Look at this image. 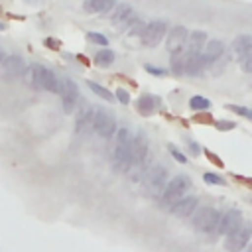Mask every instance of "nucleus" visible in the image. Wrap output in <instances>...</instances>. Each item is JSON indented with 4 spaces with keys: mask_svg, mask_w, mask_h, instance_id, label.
<instances>
[{
    "mask_svg": "<svg viewBox=\"0 0 252 252\" xmlns=\"http://www.w3.org/2000/svg\"><path fill=\"white\" fill-rule=\"evenodd\" d=\"M112 167L120 173L132 169V132L128 128L116 130V146L112 152Z\"/></svg>",
    "mask_w": 252,
    "mask_h": 252,
    "instance_id": "obj_1",
    "label": "nucleus"
},
{
    "mask_svg": "<svg viewBox=\"0 0 252 252\" xmlns=\"http://www.w3.org/2000/svg\"><path fill=\"white\" fill-rule=\"evenodd\" d=\"M191 189V179H189V175H175L171 181H167L165 183V187H163V191H161V205L163 207H169L171 209V205L173 203H177L181 197H185V193Z\"/></svg>",
    "mask_w": 252,
    "mask_h": 252,
    "instance_id": "obj_2",
    "label": "nucleus"
},
{
    "mask_svg": "<svg viewBox=\"0 0 252 252\" xmlns=\"http://www.w3.org/2000/svg\"><path fill=\"white\" fill-rule=\"evenodd\" d=\"M93 130L100 136V138H112L116 134V118L104 110V108H94V116H93Z\"/></svg>",
    "mask_w": 252,
    "mask_h": 252,
    "instance_id": "obj_3",
    "label": "nucleus"
},
{
    "mask_svg": "<svg viewBox=\"0 0 252 252\" xmlns=\"http://www.w3.org/2000/svg\"><path fill=\"white\" fill-rule=\"evenodd\" d=\"M219 219H220V215H219L217 209H213V207H201V209H195L193 226L199 232H213V230H217Z\"/></svg>",
    "mask_w": 252,
    "mask_h": 252,
    "instance_id": "obj_4",
    "label": "nucleus"
},
{
    "mask_svg": "<svg viewBox=\"0 0 252 252\" xmlns=\"http://www.w3.org/2000/svg\"><path fill=\"white\" fill-rule=\"evenodd\" d=\"M167 183V169L163 165H152L144 171V185L152 195H159Z\"/></svg>",
    "mask_w": 252,
    "mask_h": 252,
    "instance_id": "obj_5",
    "label": "nucleus"
},
{
    "mask_svg": "<svg viewBox=\"0 0 252 252\" xmlns=\"http://www.w3.org/2000/svg\"><path fill=\"white\" fill-rule=\"evenodd\" d=\"M57 93L61 94L63 112H65V114H71V112L75 110L77 102H79V89H77L75 81H71V79H67V77L59 79V91H57Z\"/></svg>",
    "mask_w": 252,
    "mask_h": 252,
    "instance_id": "obj_6",
    "label": "nucleus"
},
{
    "mask_svg": "<svg viewBox=\"0 0 252 252\" xmlns=\"http://www.w3.org/2000/svg\"><path fill=\"white\" fill-rule=\"evenodd\" d=\"M250 236H252V222H242L232 234L226 236L224 240V248L228 252H240L246 248V244L250 242Z\"/></svg>",
    "mask_w": 252,
    "mask_h": 252,
    "instance_id": "obj_7",
    "label": "nucleus"
},
{
    "mask_svg": "<svg viewBox=\"0 0 252 252\" xmlns=\"http://www.w3.org/2000/svg\"><path fill=\"white\" fill-rule=\"evenodd\" d=\"M148 163V138L144 132H136L132 136V167L146 171Z\"/></svg>",
    "mask_w": 252,
    "mask_h": 252,
    "instance_id": "obj_8",
    "label": "nucleus"
},
{
    "mask_svg": "<svg viewBox=\"0 0 252 252\" xmlns=\"http://www.w3.org/2000/svg\"><path fill=\"white\" fill-rule=\"evenodd\" d=\"M167 33V24L163 20H152L146 24V30L142 33V45L146 47H156Z\"/></svg>",
    "mask_w": 252,
    "mask_h": 252,
    "instance_id": "obj_9",
    "label": "nucleus"
},
{
    "mask_svg": "<svg viewBox=\"0 0 252 252\" xmlns=\"http://www.w3.org/2000/svg\"><path fill=\"white\" fill-rule=\"evenodd\" d=\"M187 30L183 26H173L167 33H165V47L171 55H179L185 47V41H187Z\"/></svg>",
    "mask_w": 252,
    "mask_h": 252,
    "instance_id": "obj_10",
    "label": "nucleus"
},
{
    "mask_svg": "<svg viewBox=\"0 0 252 252\" xmlns=\"http://www.w3.org/2000/svg\"><path fill=\"white\" fill-rule=\"evenodd\" d=\"M242 222H244V220H242V213H240L238 209H230V211H226V213L219 219L217 232H219V234L228 236V234H232V232H234Z\"/></svg>",
    "mask_w": 252,
    "mask_h": 252,
    "instance_id": "obj_11",
    "label": "nucleus"
},
{
    "mask_svg": "<svg viewBox=\"0 0 252 252\" xmlns=\"http://www.w3.org/2000/svg\"><path fill=\"white\" fill-rule=\"evenodd\" d=\"M222 53H224V43L219 41V39H209V41L205 43L203 51L199 53L203 67H209V65H213L215 61H219V59L222 57Z\"/></svg>",
    "mask_w": 252,
    "mask_h": 252,
    "instance_id": "obj_12",
    "label": "nucleus"
},
{
    "mask_svg": "<svg viewBox=\"0 0 252 252\" xmlns=\"http://www.w3.org/2000/svg\"><path fill=\"white\" fill-rule=\"evenodd\" d=\"M134 20H138V18H136V14H134V10H132L130 4H116L114 6V12L110 16V22L114 26H120V28L128 30Z\"/></svg>",
    "mask_w": 252,
    "mask_h": 252,
    "instance_id": "obj_13",
    "label": "nucleus"
},
{
    "mask_svg": "<svg viewBox=\"0 0 252 252\" xmlns=\"http://www.w3.org/2000/svg\"><path fill=\"white\" fill-rule=\"evenodd\" d=\"M93 116H94V108L87 102L81 104L79 112H77V118H75V126H77V132H85V130H93Z\"/></svg>",
    "mask_w": 252,
    "mask_h": 252,
    "instance_id": "obj_14",
    "label": "nucleus"
},
{
    "mask_svg": "<svg viewBox=\"0 0 252 252\" xmlns=\"http://www.w3.org/2000/svg\"><path fill=\"white\" fill-rule=\"evenodd\" d=\"M195 209H197V197L195 195H185L177 203H173L169 211L177 217H189V215L195 213Z\"/></svg>",
    "mask_w": 252,
    "mask_h": 252,
    "instance_id": "obj_15",
    "label": "nucleus"
},
{
    "mask_svg": "<svg viewBox=\"0 0 252 252\" xmlns=\"http://www.w3.org/2000/svg\"><path fill=\"white\" fill-rule=\"evenodd\" d=\"M43 65H39V63H30V65H26V69H24V81L32 87V89H41V77H43Z\"/></svg>",
    "mask_w": 252,
    "mask_h": 252,
    "instance_id": "obj_16",
    "label": "nucleus"
},
{
    "mask_svg": "<svg viewBox=\"0 0 252 252\" xmlns=\"http://www.w3.org/2000/svg\"><path fill=\"white\" fill-rule=\"evenodd\" d=\"M205 43H207V33H205V32L195 30V32L187 33V41H185V45H187V53H191V55H199V53L203 51Z\"/></svg>",
    "mask_w": 252,
    "mask_h": 252,
    "instance_id": "obj_17",
    "label": "nucleus"
},
{
    "mask_svg": "<svg viewBox=\"0 0 252 252\" xmlns=\"http://www.w3.org/2000/svg\"><path fill=\"white\" fill-rule=\"evenodd\" d=\"M2 69H4V75L8 77H18L24 73L26 69V63L20 55H6V59L2 61Z\"/></svg>",
    "mask_w": 252,
    "mask_h": 252,
    "instance_id": "obj_18",
    "label": "nucleus"
},
{
    "mask_svg": "<svg viewBox=\"0 0 252 252\" xmlns=\"http://www.w3.org/2000/svg\"><path fill=\"white\" fill-rule=\"evenodd\" d=\"M116 4L118 0H85L83 8L89 14H102V12H110Z\"/></svg>",
    "mask_w": 252,
    "mask_h": 252,
    "instance_id": "obj_19",
    "label": "nucleus"
},
{
    "mask_svg": "<svg viewBox=\"0 0 252 252\" xmlns=\"http://www.w3.org/2000/svg\"><path fill=\"white\" fill-rule=\"evenodd\" d=\"M201 71H203L201 57H199V55L185 53V55H183V73H187V75H199Z\"/></svg>",
    "mask_w": 252,
    "mask_h": 252,
    "instance_id": "obj_20",
    "label": "nucleus"
},
{
    "mask_svg": "<svg viewBox=\"0 0 252 252\" xmlns=\"http://www.w3.org/2000/svg\"><path fill=\"white\" fill-rule=\"evenodd\" d=\"M250 49H252V35H248V33H240V35L234 37V41H232V51H234L238 57L246 55Z\"/></svg>",
    "mask_w": 252,
    "mask_h": 252,
    "instance_id": "obj_21",
    "label": "nucleus"
},
{
    "mask_svg": "<svg viewBox=\"0 0 252 252\" xmlns=\"http://www.w3.org/2000/svg\"><path fill=\"white\" fill-rule=\"evenodd\" d=\"M41 89L49 91V93H57L59 91V79L51 69H43V77H41Z\"/></svg>",
    "mask_w": 252,
    "mask_h": 252,
    "instance_id": "obj_22",
    "label": "nucleus"
},
{
    "mask_svg": "<svg viewBox=\"0 0 252 252\" xmlns=\"http://www.w3.org/2000/svg\"><path fill=\"white\" fill-rule=\"evenodd\" d=\"M156 104H158L156 96H152V94H142V96L138 98V102H136V108H138L140 114H152V112L156 110Z\"/></svg>",
    "mask_w": 252,
    "mask_h": 252,
    "instance_id": "obj_23",
    "label": "nucleus"
},
{
    "mask_svg": "<svg viewBox=\"0 0 252 252\" xmlns=\"http://www.w3.org/2000/svg\"><path fill=\"white\" fill-rule=\"evenodd\" d=\"M112 61H114V53L110 49H106V47L96 51V55H94V63L98 67H108V65H112Z\"/></svg>",
    "mask_w": 252,
    "mask_h": 252,
    "instance_id": "obj_24",
    "label": "nucleus"
},
{
    "mask_svg": "<svg viewBox=\"0 0 252 252\" xmlns=\"http://www.w3.org/2000/svg\"><path fill=\"white\" fill-rule=\"evenodd\" d=\"M87 85H89V89H91L94 94H98L100 98H104V100H114V94H112L108 89H104L102 85H98V83H93V81H89Z\"/></svg>",
    "mask_w": 252,
    "mask_h": 252,
    "instance_id": "obj_25",
    "label": "nucleus"
},
{
    "mask_svg": "<svg viewBox=\"0 0 252 252\" xmlns=\"http://www.w3.org/2000/svg\"><path fill=\"white\" fill-rule=\"evenodd\" d=\"M189 106H191L193 110H209V108H211V100H209V98H205V96L195 94V96H191Z\"/></svg>",
    "mask_w": 252,
    "mask_h": 252,
    "instance_id": "obj_26",
    "label": "nucleus"
},
{
    "mask_svg": "<svg viewBox=\"0 0 252 252\" xmlns=\"http://www.w3.org/2000/svg\"><path fill=\"white\" fill-rule=\"evenodd\" d=\"M144 30H146V22H142V20H134V22L130 24V28H128V33H130V35H136V37H142Z\"/></svg>",
    "mask_w": 252,
    "mask_h": 252,
    "instance_id": "obj_27",
    "label": "nucleus"
},
{
    "mask_svg": "<svg viewBox=\"0 0 252 252\" xmlns=\"http://www.w3.org/2000/svg\"><path fill=\"white\" fill-rule=\"evenodd\" d=\"M226 108L244 116V118H248V120H252V108H246V106H240V104H226Z\"/></svg>",
    "mask_w": 252,
    "mask_h": 252,
    "instance_id": "obj_28",
    "label": "nucleus"
},
{
    "mask_svg": "<svg viewBox=\"0 0 252 252\" xmlns=\"http://www.w3.org/2000/svg\"><path fill=\"white\" fill-rule=\"evenodd\" d=\"M171 71L175 73V75H181L183 73V55L179 53V55H171Z\"/></svg>",
    "mask_w": 252,
    "mask_h": 252,
    "instance_id": "obj_29",
    "label": "nucleus"
},
{
    "mask_svg": "<svg viewBox=\"0 0 252 252\" xmlns=\"http://www.w3.org/2000/svg\"><path fill=\"white\" fill-rule=\"evenodd\" d=\"M240 69H242L244 73H252V49H250L246 55L240 57Z\"/></svg>",
    "mask_w": 252,
    "mask_h": 252,
    "instance_id": "obj_30",
    "label": "nucleus"
},
{
    "mask_svg": "<svg viewBox=\"0 0 252 252\" xmlns=\"http://www.w3.org/2000/svg\"><path fill=\"white\" fill-rule=\"evenodd\" d=\"M89 39L94 41V43H98V45H102V47L108 45V39H106L102 33H96V32H89Z\"/></svg>",
    "mask_w": 252,
    "mask_h": 252,
    "instance_id": "obj_31",
    "label": "nucleus"
},
{
    "mask_svg": "<svg viewBox=\"0 0 252 252\" xmlns=\"http://www.w3.org/2000/svg\"><path fill=\"white\" fill-rule=\"evenodd\" d=\"M203 179L207 183H213V185H224V179L219 177V175H215V173H203Z\"/></svg>",
    "mask_w": 252,
    "mask_h": 252,
    "instance_id": "obj_32",
    "label": "nucleus"
},
{
    "mask_svg": "<svg viewBox=\"0 0 252 252\" xmlns=\"http://www.w3.org/2000/svg\"><path fill=\"white\" fill-rule=\"evenodd\" d=\"M167 148H169V152H171V156H173V158H175V159H177L179 163H187V158H185V156H183V154H181V152H179V150H177V148H175L173 144H169Z\"/></svg>",
    "mask_w": 252,
    "mask_h": 252,
    "instance_id": "obj_33",
    "label": "nucleus"
},
{
    "mask_svg": "<svg viewBox=\"0 0 252 252\" xmlns=\"http://www.w3.org/2000/svg\"><path fill=\"white\" fill-rule=\"evenodd\" d=\"M114 94H116V98H118L122 104H128V102H130V94H128V91H126V89H116V93H114Z\"/></svg>",
    "mask_w": 252,
    "mask_h": 252,
    "instance_id": "obj_34",
    "label": "nucleus"
},
{
    "mask_svg": "<svg viewBox=\"0 0 252 252\" xmlns=\"http://www.w3.org/2000/svg\"><path fill=\"white\" fill-rule=\"evenodd\" d=\"M215 126H217L219 130H224V132H226V130H232L236 124H234V122H230V120H217V122H215Z\"/></svg>",
    "mask_w": 252,
    "mask_h": 252,
    "instance_id": "obj_35",
    "label": "nucleus"
},
{
    "mask_svg": "<svg viewBox=\"0 0 252 252\" xmlns=\"http://www.w3.org/2000/svg\"><path fill=\"white\" fill-rule=\"evenodd\" d=\"M146 71H150L152 75H158V77H163V75H165V69H159V67H152V65H146Z\"/></svg>",
    "mask_w": 252,
    "mask_h": 252,
    "instance_id": "obj_36",
    "label": "nucleus"
},
{
    "mask_svg": "<svg viewBox=\"0 0 252 252\" xmlns=\"http://www.w3.org/2000/svg\"><path fill=\"white\" fill-rule=\"evenodd\" d=\"M187 144H189V148H191V152H193V154H199V148H197V144H195L193 140H189Z\"/></svg>",
    "mask_w": 252,
    "mask_h": 252,
    "instance_id": "obj_37",
    "label": "nucleus"
},
{
    "mask_svg": "<svg viewBox=\"0 0 252 252\" xmlns=\"http://www.w3.org/2000/svg\"><path fill=\"white\" fill-rule=\"evenodd\" d=\"M4 59H6V53H4V49L0 47V65H2V61H4Z\"/></svg>",
    "mask_w": 252,
    "mask_h": 252,
    "instance_id": "obj_38",
    "label": "nucleus"
},
{
    "mask_svg": "<svg viewBox=\"0 0 252 252\" xmlns=\"http://www.w3.org/2000/svg\"><path fill=\"white\" fill-rule=\"evenodd\" d=\"M28 2H30V4H35V2H39V0H28Z\"/></svg>",
    "mask_w": 252,
    "mask_h": 252,
    "instance_id": "obj_39",
    "label": "nucleus"
},
{
    "mask_svg": "<svg viewBox=\"0 0 252 252\" xmlns=\"http://www.w3.org/2000/svg\"><path fill=\"white\" fill-rule=\"evenodd\" d=\"M246 252H252V244H250V246H248V248H246Z\"/></svg>",
    "mask_w": 252,
    "mask_h": 252,
    "instance_id": "obj_40",
    "label": "nucleus"
},
{
    "mask_svg": "<svg viewBox=\"0 0 252 252\" xmlns=\"http://www.w3.org/2000/svg\"><path fill=\"white\" fill-rule=\"evenodd\" d=\"M0 30H4V24H2V22H0Z\"/></svg>",
    "mask_w": 252,
    "mask_h": 252,
    "instance_id": "obj_41",
    "label": "nucleus"
}]
</instances>
